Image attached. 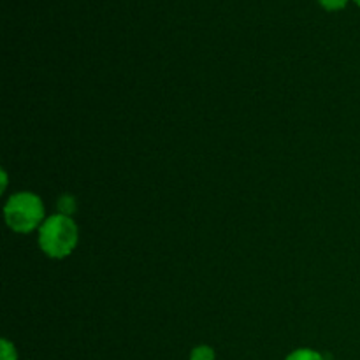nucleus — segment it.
I'll use <instances>...</instances> for the list:
<instances>
[{
  "instance_id": "20e7f679",
  "label": "nucleus",
  "mask_w": 360,
  "mask_h": 360,
  "mask_svg": "<svg viewBox=\"0 0 360 360\" xmlns=\"http://www.w3.org/2000/svg\"><path fill=\"white\" fill-rule=\"evenodd\" d=\"M77 204H76V199H74L72 195H62L58 199V210H60V214H65V217H70V214L76 211Z\"/></svg>"
},
{
  "instance_id": "423d86ee",
  "label": "nucleus",
  "mask_w": 360,
  "mask_h": 360,
  "mask_svg": "<svg viewBox=\"0 0 360 360\" xmlns=\"http://www.w3.org/2000/svg\"><path fill=\"white\" fill-rule=\"evenodd\" d=\"M0 360H18V352L11 341L2 340L0 343Z\"/></svg>"
},
{
  "instance_id": "f03ea898",
  "label": "nucleus",
  "mask_w": 360,
  "mask_h": 360,
  "mask_svg": "<svg viewBox=\"0 0 360 360\" xmlns=\"http://www.w3.org/2000/svg\"><path fill=\"white\" fill-rule=\"evenodd\" d=\"M4 217L11 231L28 234L41 225L44 218V204L32 192H18L4 206Z\"/></svg>"
},
{
  "instance_id": "0eeeda50",
  "label": "nucleus",
  "mask_w": 360,
  "mask_h": 360,
  "mask_svg": "<svg viewBox=\"0 0 360 360\" xmlns=\"http://www.w3.org/2000/svg\"><path fill=\"white\" fill-rule=\"evenodd\" d=\"M319 4L327 11H341L347 7L348 0H319Z\"/></svg>"
},
{
  "instance_id": "1a4fd4ad",
  "label": "nucleus",
  "mask_w": 360,
  "mask_h": 360,
  "mask_svg": "<svg viewBox=\"0 0 360 360\" xmlns=\"http://www.w3.org/2000/svg\"><path fill=\"white\" fill-rule=\"evenodd\" d=\"M354 2H355V4H357V6H360V0H354Z\"/></svg>"
},
{
  "instance_id": "7ed1b4c3",
  "label": "nucleus",
  "mask_w": 360,
  "mask_h": 360,
  "mask_svg": "<svg viewBox=\"0 0 360 360\" xmlns=\"http://www.w3.org/2000/svg\"><path fill=\"white\" fill-rule=\"evenodd\" d=\"M285 360H323V357L311 348H299V350L292 352Z\"/></svg>"
},
{
  "instance_id": "39448f33",
  "label": "nucleus",
  "mask_w": 360,
  "mask_h": 360,
  "mask_svg": "<svg viewBox=\"0 0 360 360\" xmlns=\"http://www.w3.org/2000/svg\"><path fill=\"white\" fill-rule=\"evenodd\" d=\"M190 360H214V350L207 345H199L190 354Z\"/></svg>"
},
{
  "instance_id": "6e6552de",
  "label": "nucleus",
  "mask_w": 360,
  "mask_h": 360,
  "mask_svg": "<svg viewBox=\"0 0 360 360\" xmlns=\"http://www.w3.org/2000/svg\"><path fill=\"white\" fill-rule=\"evenodd\" d=\"M6 185H7V174L6 171H2V192L6 190Z\"/></svg>"
},
{
  "instance_id": "f257e3e1",
  "label": "nucleus",
  "mask_w": 360,
  "mask_h": 360,
  "mask_svg": "<svg viewBox=\"0 0 360 360\" xmlns=\"http://www.w3.org/2000/svg\"><path fill=\"white\" fill-rule=\"evenodd\" d=\"M77 238L79 232L72 218L60 213L53 214L39 229V248L51 259H65L76 248Z\"/></svg>"
}]
</instances>
